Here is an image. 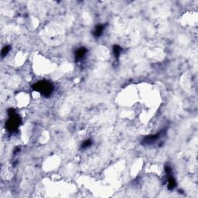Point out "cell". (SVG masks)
<instances>
[{"label":"cell","instance_id":"1","mask_svg":"<svg viewBox=\"0 0 198 198\" xmlns=\"http://www.w3.org/2000/svg\"><path fill=\"white\" fill-rule=\"evenodd\" d=\"M9 118L6 122V128L8 132L14 133L17 132L22 124V119L20 115L16 113L14 108H9L7 110Z\"/></svg>","mask_w":198,"mask_h":198},{"label":"cell","instance_id":"2","mask_svg":"<svg viewBox=\"0 0 198 198\" xmlns=\"http://www.w3.org/2000/svg\"><path fill=\"white\" fill-rule=\"evenodd\" d=\"M33 91L40 93L44 97L49 98L53 91V86L50 82L47 81H39L32 86Z\"/></svg>","mask_w":198,"mask_h":198},{"label":"cell","instance_id":"3","mask_svg":"<svg viewBox=\"0 0 198 198\" xmlns=\"http://www.w3.org/2000/svg\"><path fill=\"white\" fill-rule=\"evenodd\" d=\"M166 135V130H161L160 132H159L156 135H151V136H146L142 139V145H150L152 144L155 143L156 142H157L159 139L163 137V136H165Z\"/></svg>","mask_w":198,"mask_h":198},{"label":"cell","instance_id":"4","mask_svg":"<svg viewBox=\"0 0 198 198\" xmlns=\"http://www.w3.org/2000/svg\"><path fill=\"white\" fill-rule=\"evenodd\" d=\"M87 53H88V49L85 47H80V48L77 49V50L75 51V54H74L76 62L81 61L85 58Z\"/></svg>","mask_w":198,"mask_h":198},{"label":"cell","instance_id":"5","mask_svg":"<svg viewBox=\"0 0 198 198\" xmlns=\"http://www.w3.org/2000/svg\"><path fill=\"white\" fill-rule=\"evenodd\" d=\"M167 187L169 191H173L177 186V181H176L175 178L173 177L172 174H169L167 175Z\"/></svg>","mask_w":198,"mask_h":198},{"label":"cell","instance_id":"6","mask_svg":"<svg viewBox=\"0 0 198 198\" xmlns=\"http://www.w3.org/2000/svg\"><path fill=\"white\" fill-rule=\"evenodd\" d=\"M105 24H98L97 26H95V28H94V33H93V35L94 36V37H100V36L102 35L103 32H104V28H105Z\"/></svg>","mask_w":198,"mask_h":198},{"label":"cell","instance_id":"7","mask_svg":"<svg viewBox=\"0 0 198 198\" xmlns=\"http://www.w3.org/2000/svg\"><path fill=\"white\" fill-rule=\"evenodd\" d=\"M112 51H113L114 56L116 58V60H118L120 55H121L122 51V47L119 45H114L113 48H112Z\"/></svg>","mask_w":198,"mask_h":198},{"label":"cell","instance_id":"8","mask_svg":"<svg viewBox=\"0 0 198 198\" xmlns=\"http://www.w3.org/2000/svg\"><path fill=\"white\" fill-rule=\"evenodd\" d=\"M92 145V141L91 139H87V140L84 141L81 144V149L82 150H85V149L88 148L90 147L91 145Z\"/></svg>","mask_w":198,"mask_h":198},{"label":"cell","instance_id":"9","mask_svg":"<svg viewBox=\"0 0 198 198\" xmlns=\"http://www.w3.org/2000/svg\"><path fill=\"white\" fill-rule=\"evenodd\" d=\"M10 46H5L4 47L2 48V52H1V55L2 58H5V57L6 56V55L9 53V52L10 51Z\"/></svg>","mask_w":198,"mask_h":198}]
</instances>
